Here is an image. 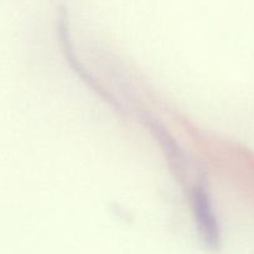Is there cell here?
<instances>
[{
	"label": "cell",
	"mask_w": 254,
	"mask_h": 254,
	"mask_svg": "<svg viewBox=\"0 0 254 254\" xmlns=\"http://www.w3.org/2000/svg\"><path fill=\"white\" fill-rule=\"evenodd\" d=\"M190 198L193 218L203 245L211 251L218 250L221 245L220 225L205 184L201 183L193 186Z\"/></svg>",
	"instance_id": "1"
},
{
	"label": "cell",
	"mask_w": 254,
	"mask_h": 254,
	"mask_svg": "<svg viewBox=\"0 0 254 254\" xmlns=\"http://www.w3.org/2000/svg\"><path fill=\"white\" fill-rule=\"evenodd\" d=\"M145 124L150 128V130L153 131L155 138L161 144V148L165 151V155L168 158L169 164H170V168L173 169L175 175L178 178H183L184 173H185V169L188 168L189 164L184 151L176 144V141L166 133L165 129L161 126H159L154 119H148V122L145 121Z\"/></svg>",
	"instance_id": "3"
},
{
	"label": "cell",
	"mask_w": 254,
	"mask_h": 254,
	"mask_svg": "<svg viewBox=\"0 0 254 254\" xmlns=\"http://www.w3.org/2000/svg\"><path fill=\"white\" fill-rule=\"evenodd\" d=\"M57 34H59L60 45H61V49H62V52H64V57H66V61L68 62L69 66H71V68L73 69L77 74H78L79 78H81L82 81L87 84V86L91 87V88L93 89L96 93H98L102 98L106 99L108 103L119 107L118 103L114 101L113 97H112L108 92L104 91L103 87L99 86L98 82H97L96 79H94L93 77L88 73V71L84 68L83 64H82L81 62H79V60L76 57V55H74L73 44H72L71 36H69L68 27H67V24H66V21H64V17H61V19L59 20V32H57Z\"/></svg>",
	"instance_id": "2"
}]
</instances>
